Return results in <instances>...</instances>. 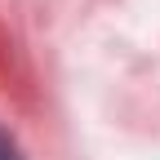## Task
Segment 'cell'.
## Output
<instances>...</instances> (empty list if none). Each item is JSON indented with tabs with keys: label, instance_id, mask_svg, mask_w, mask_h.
Masks as SVG:
<instances>
[{
	"label": "cell",
	"instance_id": "6da1fadb",
	"mask_svg": "<svg viewBox=\"0 0 160 160\" xmlns=\"http://www.w3.org/2000/svg\"><path fill=\"white\" fill-rule=\"evenodd\" d=\"M0 160H18V151H13L9 138H0Z\"/></svg>",
	"mask_w": 160,
	"mask_h": 160
}]
</instances>
